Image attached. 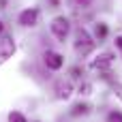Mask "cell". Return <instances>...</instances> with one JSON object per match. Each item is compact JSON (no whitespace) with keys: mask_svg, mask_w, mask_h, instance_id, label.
Wrapping results in <instances>:
<instances>
[{"mask_svg":"<svg viewBox=\"0 0 122 122\" xmlns=\"http://www.w3.org/2000/svg\"><path fill=\"white\" fill-rule=\"evenodd\" d=\"M75 49H77L79 54H90V51L94 49V41H92V36L88 34V30H84V28L77 30V34H75Z\"/></svg>","mask_w":122,"mask_h":122,"instance_id":"6da1fadb","label":"cell"},{"mask_svg":"<svg viewBox=\"0 0 122 122\" xmlns=\"http://www.w3.org/2000/svg\"><path fill=\"white\" fill-rule=\"evenodd\" d=\"M69 30H71V24H69V19H66L64 15L54 17V21H51V34H54L56 39L64 41V39L69 36Z\"/></svg>","mask_w":122,"mask_h":122,"instance_id":"7a4b0ae2","label":"cell"},{"mask_svg":"<svg viewBox=\"0 0 122 122\" xmlns=\"http://www.w3.org/2000/svg\"><path fill=\"white\" fill-rule=\"evenodd\" d=\"M13 54H15V41H13V36L2 34L0 36V64L4 60H9Z\"/></svg>","mask_w":122,"mask_h":122,"instance_id":"3957f363","label":"cell"},{"mask_svg":"<svg viewBox=\"0 0 122 122\" xmlns=\"http://www.w3.org/2000/svg\"><path fill=\"white\" fill-rule=\"evenodd\" d=\"M17 21H19L21 26H26V28H32V26H36V21H39V11H36V9H26V11L19 13Z\"/></svg>","mask_w":122,"mask_h":122,"instance_id":"277c9868","label":"cell"},{"mask_svg":"<svg viewBox=\"0 0 122 122\" xmlns=\"http://www.w3.org/2000/svg\"><path fill=\"white\" fill-rule=\"evenodd\" d=\"M43 60H45V66L51 69V71H60L62 64H64V58H62L58 51H45Z\"/></svg>","mask_w":122,"mask_h":122,"instance_id":"5b68a950","label":"cell"},{"mask_svg":"<svg viewBox=\"0 0 122 122\" xmlns=\"http://www.w3.org/2000/svg\"><path fill=\"white\" fill-rule=\"evenodd\" d=\"M54 90H56V97L58 99H69L71 92H73V84H71V79H58Z\"/></svg>","mask_w":122,"mask_h":122,"instance_id":"8992f818","label":"cell"},{"mask_svg":"<svg viewBox=\"0 0 122 122\" xmlns=\"http://www.w3.org/2000/svg\"><path fill=\"white\" fill-rule=\"evenodd\" d=\"M109 62H112V58H109L107 54H103L99 60H94V62H92V69H107V66H109Z\"/></svg>","mask_w":122,"mask_h":122,"instance_id":"52a82bcc","label":"cell"},{"mask_svg":"<svg viewBox=\"0 0 122 122\" xmlns=\"http://www.w3.org/2000/svg\"><path fill=\"white\" fill-rule=\"evenodd\" d=\"M94 34H97V39H99V41H101V39H105V36H107V26H105V24H97Z\"/></svg>","mask_w":122,"mask_h":122,"instance_id":"ba28073f","label":"cell"},{"mask_svg":"<svg viewBox=\"0 0 122 122\" xmlns=\"http://www.w3.org/2000/svg\"><path fill=\"white\" fill-rule=\"evenodd\" d=\"M9 122H28V120H26L24 114H19V112H11V114H9Z\"/></svg>","mask_w":122,"mask_h":122,"instance_id":"9c48e42d","label":"cell"},{"mask_svg":"<svg viewBox=\"0 0 122 122\" xmlns=\"http://www.w3.org/2000/svg\"><path fill=\"white\" fill-rule=\"evenodd\" d=\"M107 122H122V112H112L107 116Z\"/></svg>","mask_w":122,"mask_h":122,"instance_id":"30bf717a","label":"cell"},{"mask_svg":"<svg viewBox=\"0 0 122 122\" xmlns=\"http://www.w3.org/2000/svg\"><path fill=\"white\" fill-rule=\"evenodd\" d=\"M86 112H88V105H75V107H73V114H75V116H77V114H86Z\"/></svg>","mask_w":122,"mask_h":122,"instance_id":"8fae6325","label":"cell"},{"mask_svg":"<svg viewBox=\"0 0 122 122\" xmlns=\"http://www.w3.org/2000/svg\"><path fill=\"white\" fill-rule=\"evenodd\" d=\"M73 2H75L79 9H88V6L92 4V0H73Z\"/></svg>","mask_w":122,"mask_h":122,"instance_id":"7c38bea8","label":"cell"},{"mask_svg":"<svg viewBox=\"0 0 122 122\" xmlns=\"http://www.w3.org/2000/svg\"><path fill=\"white\" fill-rule=\"evenodd\" d=\"M116 47L122 51V36H116Z\"/></svg>","mask_w":122,"mask_h":122,"instance_id":"4fadbf2b","label":"cell"},{"mask_svg":"<svg viewBox=\"0 0 122 122\" xmlns=\"http://www.w3.org/2000/svg\"><path fill=\"white\" fill-rule=\"evenodd\" d=\"M2 32H4V24L0 21V34H2Z\"/></svg>","mask_w":122,"mask_h":122,"instance_id":"5bb4252c","label":"cell"}]
</instances>
